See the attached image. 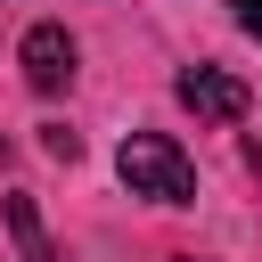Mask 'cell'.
Instances as JSON below:
<instances>
[{
	"label": "cell",
	"mask_w": 262,
	"mask_h": 262,
	"mask_svg": "<svg viewBox=\"0 0 262 262\" xmlns=\"http://www.w3.org/2000/svg\"><path fill=\"white\" fill-rule=\"evenodd\" d=\"M229 16H237V25L254 33V41H262V0H229Z\"/></svg>",
	"instance_id": "5b68a950"
},
{
	"label": "cell",
	"mask_w": 262,
	"mask_h": 262,
	"mask_svg": "<svg viewBox=\"0 0 262 262\" xmlns=\"http://www.w3.org/2000/svg\"><path fill=\"white\" fill-rule=\"evenodd\" d=\"M115 172H123V188H131V196L196 205V164H188L164 131H131V139H123V156H115Z\"/></svg>",
	"instance_id": "6da1fadb"
},
{
	"label": "cell",
	"mask_w": 262,
	"mask_h": 262,
	"mask_svg": "<svg viewBox=\"0 0 262 262\" xmlns=\"http://www.w3.org/2000/svg\"><path fill=\"white\" fill-rule=\"evenodd\" d=\"M172 90H180V106H188V115H205V123H237V115L254 106V90H246L237 74H221V66H188Z\"/></svg>",
	"instance_id": "7a4b0ae2"
},
{
	"label": "cell",
	"mask_w": 262,
	"mask_h": 262,
	"mask_svg": "<svg viewBox=\"0 0 262 262\" xmlns=\"http://www.w3.org/2000/svg\"><path fill=\"white\" fill-rule=\"evenodd\" d=\"M16 57H25V82H33V90H66V82H74V41H66V25H33Z\"/></svg>",
	"instance_id": "3957f363"
},
{
	"label": "cell",
	"mask_w": 262,
	"mask_h": 262,
	"mask_svg": "<svg viewBox=\"0 0 262 262\" xmlns=\"http://www.w3.org/2000/svg\"><path fill=\"white\" fill-rule=\"evenodd\" d=\"M8 229H16V246H25V262H57V246H49V229H41V213H33V196H8Z\"/></svg>",
	"instance_id": "277c9868"
},
{
	"label": "cell",
	"mask_w": 262,
	"mask_h": 262,
	"mask_svg": "<svg viewBox=\"0 0 262 262\" xmlns=\"http://www.w3.org/2000/svg\"><path fill=\"white\" fill-rule=\"evenodd\" d=\"M172 262H196V254H172Z\"/></svg>",
	"instance_id": "8992f818"
}]
</instances>
